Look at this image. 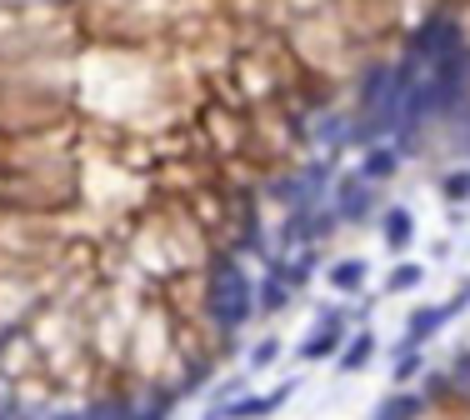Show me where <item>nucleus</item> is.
Wrapping results in <instances>:
<instances>
[{
    "label": "nucleus",
    "instance_id": "1",
    "mask_svg": "<svg viewBox=\"0 0 470 420\" xmlns=\"http://www.w3.org/2000/svg\"><path fill=\"white\" fill-rule=\"evenodd\" d=\"M295 391H301V381H280V385H270V391H245V395H235V400H210L205 420H270L276 410L291 406Z\"/></svg>",
    "mask_w": 470,
    "mask_h": 420
},
{
    "label": "nucleus",
    "instance_id": "2",
    "mask_svg": "<svg viewBox=\"0 0 470 420\" xmlns=\"http://www.w3.org/2000/svg\"><path fill=\"white\" fill-rule=\"evenodd\" d=\"M326 285H331L341 301H360L366 285H370V260H366V255H341V260H331Z\"/></svg>",
    "mask_w": 470,
    "mask_h": 420
},
{
    "label": "nucleus",
    "instance_id": "3",
    "mask_svg": "<svg viewBox=\"0 0 470 420\" xmlns=\"http://www.w3.org/2000/svg\"><path fill=\"white\" fill-rule=\"evenodd\" d=\"M450 320H456V316H450V306H445V301H441V306H420V310H410L400 345H410V350H425V345H431L435 335L450 325Z\"/></svg>",
    "mask_w": 470,
    "mask_h": 420
},
{
    "label": "nucleus",
    "instance_id": "4",
    "mask_svg": "<svg viewBox=\"0 0 470 420\" xmlns=\"http://www.w3.org/2000/svg\"><path fill=\"white\" fill-rule=\"evenodd\" d=\"M381 241L395 260H406V251L416 245V216H410V205H381Z\"/></svg>",
    "mask_w": 470,
    "mask_h": 420
},
{
    "label": "nucleus",
    "instance_id": "5",
    "mask_svg": "<svg viewBox=\"0 0 470 420\" xmlns=\"http://www.w3.org/2000/svg\"><path fill=\"white\" fill-rule=\"evenodd\" d=\"M375 356H381V335L370 331V325H356L350 341H345V350L335 356V370H341V375H360V370L375 366Z\"/></svg>",
    "mask_w": 470,
    "mask_h": 420
},
{
    "label": "nucleus",
    "instance_id": "6",
    "mask_svg": "<svg viewBox=\"0 0 470 420\" xmlns=\"http://www.w3.org/2000/svg\"><path fill=\"white\" fill-rule=\"evenodd\" d=\"M431 370V350H410V345H395V366H391V391H416L420 375Z\"/></svg>",
    "mask_w": 470,
    "mask_h": 420
},
{
    "label": "nucleus",
    "instance_id": "7",
    "mask_svg": "<svg viewBox=\"0 0 470 420\" xmlns=\"http://www.w3.org/2000/svg\"><path fill=\"white\" fill-rule=\"evenodd\" d=\"M395 170H400V151L385 140V145H370V151L360 155V170H356V176L366 180V185H381V180H391Z\"/></svg>",
    "mask_w": 470,
    "mask_h": 420
},
{
    "label": "nucleus",
    "instance_id": "8",
    "mask_svg": "<svg viewBox=\"0 0 470 420\" xmlns=\"http://www.w3.org/2000/svg\"><path fill=\"white\" fill-rule=\"evenodd\" d=\"M420 285H425V266H420V260H395V266L385 270L381 295H410V291H420Z\"/></svg>",
    "mask_w": 470,
    "mask_h": 420
},
{
    "label": "nucleus",
    "instance_id": "9",
    "mask_svg": "<svg viewBox=\"0 0 470 420\" xmlns=\"http://www.w3.org/2000/svg\"><path fill=\"white\" fill-rule=\"evenodd\" d=\"M280 350H285L280 335H260V341L251 345V356H245V375H266L270 366H280Z\"/></svg>",
    "mask_w": 470,
    "mask_h": 420
},
{
    "label": "nucleus",
    "instance_id": "10",
    "mask_svg": "<svg viewBox=\"0 0 470 420\" xmlns=\"http://www.w3.org/2000/svg\"><path fill=\"white\" fill-rule=\"evenodd\" d=\"M441 195H445L450 205L470 201V170L460 166V170H450V176H441Z\"/></svg>",
    "mask_w": 470,
    "mask_h": 420
}]
</instances>
